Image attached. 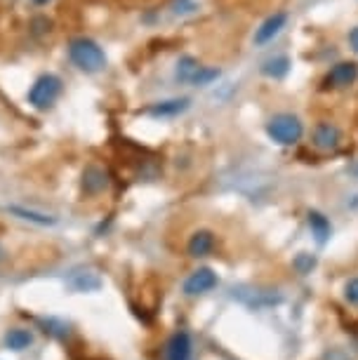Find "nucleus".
I'll list each match as a JSON object with an SVG mask.
<instances>
[{
    "instance_id": "obj_10",
    "label": "nucleus",
    "mask_w": 358,
    "mask_h": 360,
    "mask_svg": "<svg viewBox=\"0 0 358 360\" xmlns=\"http://www.w3.org/2000/svg\"><path fill=\"white\" fill-rule=\"evenodd\" d=\"M109 188V172L99 165H87L83 172V191L87 195H99Z\"/></svg>"
},
{
    "instance_id": "obj_13",
    "label": "nucleus",
    "mask_w": 358,
    "mask_h": 360,
    "mask_svg": "<svg viewBox=\"0 0 358 360\" xmlns=\"http://www.w3.org/2000/svg\"><path fill=\"white\" fill-rule=\"evenodd\" d=\"M8 212L15 214L17 219H22V221L36 224V226H55L57 224L55 214L40 212V210H29V207H22V205H8Z\"/></svg>"
},
{
    "instance_id": "obj_14",
    "label": "nucleus",
    "mask_w": 358,
    "mask_h": 360,
    "mask_svg": "<svg viewBox=\"0 0 358 360\" xmlns=\"http://www.w3.org/2000/svg\"><path fill=\"white\" fill-rule=\"evenodd\" d=\"M200 62L191 54H184V57H179L177 66H174V78H177V83L181 85H193V78L198 76L200 71Z\"/></svg>"
},
{
    "instance_id": "obj_4",
    "label": "nucleus",
    "mask_w": 358,
    "mask_h": 360,
    "mask_svg": "<svg viewBox=\"0 0 358 360\" xmlns=\"http://www.w3.org/2000/svg\"><path fill=\"white\" fill-rule=\"evenodd\" d=\"M358 80V62H337L330 66V71L323 78V87L326 90H347Z\"/></svg>"
},
{
    "instance_id": "obj_17",
    "label": "nucleus",
    "mask_w": 358,
    "mask_h": 360,
    "mask_svg": "<svg viewBox=\"0 0 358 360\" xmlns=\"http://www.w3.org/2000/svg\"><path fill=\"white\" fill-rule=\"evenodd\" d=\"M69 285L76 292H97L101 288V278L92 271H78L69 278Z\"/></svg>"
},
{
    "instance_id": "obj_25",
    "label": "nucleus",
    "mask_w": 358,
    "mask_h": 360,
    "mask_svg": "<svg viewBox=\"0 0 358 360\" xmlns=\"http://www.w3.org/2000/svg\"><path fill=\"white\" fill-rule=\"evenodd\" d=\"M356 174H358V167H356Z\"/></svg>"
},
{
    "instance_id": "obj_8",
    "label": "nucleus",
    "mask_w": 358,
    "mask_h": 360,
    "mask_svg": "<svg viewBox=\"0 0 358 360\" xmlns=\"http://www.w3.org/2000/svg\"><path fill=\"white\" fill-rule=\"evenodd\" d=\"M191 106V99L186 97H177V99H165V101H153L151 106L144 108V115H151V118H177Z\"/></svg>"
},
{
    "instance_id": "obj_3",
    "label": "nucleus",
    "mask_w": 358,
    "mask_h": 360,
    "mask_svg": "<svg viewBox=\"0 0 358 360\" xmlns=\"http://www.w3.org/2000/svg\"><path fill=\"white\" fill-rule=\"evenodd\" d=\"M267 134L279 146H295L304 137V123L295 113H276L269 118Z\"/></svg>"
},
{
    "instance_id": "obj_20",
    "label": "nucleus",
    "mask_w": 358,
    "mask_h": 360,
    "mask_svg": "<svg viewBox=\"0 0 358 360\" xmlns=\"http://www.w3.org/2000/svg\"><path fill=\"white\" fill-rule=\"evenodd\" d=\"M293 266L297 269V274L307 276V274H312V269L316 266V259H314L312 255H307V252H300V255L295 257Z\"/></svg>"
},
{
    "instance_id": "obj_16",
    "label": "nucleus",
    "mask_w": 358,
    "mask_h": 360,
    "mask_svg": "<svg viewBox=\"0 0 358 360\" xmlns=\"http://www.w3.org/2000/svg\"><path fill=\"white\" fill-rule=\"evenodd\" d=\"M3 342H5V346H8L10 351L22 353V351H26L33 344V332L24 330V328H12V330L5 332Z\"/></svg>"
},
{
    "instance_id": "obj_21",
    "label": "nucleus",
    "mask_w": 358,
    "mask_h": 360,
    "mask_svg": "<svg viewBox=\"0 0 358 360\" xmlns=\"http://www.w3.org/2000/svg\"><path fill=\"white\" fill-rule=\"evenodd\" d=\"M344 299H347L351 307L358 309V276L351 278V281L344 285Z\"/></svg>"
},
{
    "instance_id": "obj_7",
    "label": "nucleus",
    "mask_w": 358,
    "mask_h": 360,
    "mask_svg": "<svg viewBox=\"0 0 358 360\" xmlns=\"http://www.w3.org/2000/svg\"><path fill=\"white\" fill-rule=\"evenodd\" d=\"M288 26V12L286 10H279V12H274V15H269L264 22L260 24V29L255 31V36H252V43L257 45V47H264L269 45L271 40L279 36V33L286 29Z\"/></svg>"
},
{
    "instance_id": "obj_2",
    "label": "nucleus",
    "mask_w": 358,
    "mask_h": 360,
    "mask_svg": "<svg viewBox=\"0 0 358 360\" xmlns=\"http://www.w3.org/2000/svg\"><path fill=\"white\" fill-rule=\"evenodd\" d=\"M62 90H64V83L57 73H43L33 80V85L29 87L26 92V101H29L31 108L36 111H47L57 104V99L62 97Z\"/></svg>"
},
{
    "instance_id": "obj_9",
    "label": "nucleus",
    "mask_w": 358,
    "mask_h": 360,
    "mask_svg": "<svg viewBox=\"0 0 358 360\" xmlns=\"http://www.w3.org/2000/svg\"><path fill=\"white\" fill-rule=\"evenodd\" d=\"M186 252L193 259H203V257H210L215 252V233L207 229H198L196 233H191L186 243Z\"/></svg>"
},
{
    "instance_id": "obj_5",
    "label": "nucleus",
    "mask_w": 358,
    "mask_h": 360,
    "mask_svg": "<svg viewBox=\"0 0 358 360\" xmlns=\"http://www.w3.org/2000/svg\"><path fill=\"white\" fill-rule=\"evenodd\" d=\"M342 130L337 127L335 123L330 120H321L316 123L314 132H312V146L316 151H323V153H333L337 148L342 146Z\"/></svg>"
},
{
    "instance_id": "obj_1",
    "label": "nucleus",
    "mask_w": 358,
    "mask_h": 360,
    "mask_svg": "<svg viewBox=\"0 0 358 360\" xmlns=\"http://www.w3.org/2000/svg\"><path fill=\"white\" fill-rule=\"evenodd\" d=\"M69 59L71 64L76 66L78 71L87 73V76H94V73H101L109 64V57H106L104 47H101L97 40L87 38V36H78L69 40Z\"/></svg>"
},
{
    "instance_id": "obj_22",
    "label": "nucleus",
    "mask_w": 358,
    "mask_h": 360,
    "mask_svg": "<svg viewBox=\"0 0 358 360\" xmlns=\"http://www.w3.org/2000/svg\"><path fill=\"white\" fill-rule=\"evenodd\" d=\"M193 10H196L193 0H174V3H172L174 15H186V12H193Z\"/></svg>"
},
{
    "instance_id": "obj_18",
    "label": "nucleus",
    "mask_w": 358,
    "mask_h": 360,
    "mask_svg": "<svg viewBox=\"0 0 358 360\" xmlns=\"http://www.w3.org/2000/svg\"><path fill=\"white\" fill-rule=\"evenodd\" d=\"M40 325L45 328L47 335H52V337H57V339H66V337H69V325H66L64 321H59V318H43Z\"/></svg>"
},
{
    "instance_id": "obj_11",
    "label": "nucleus",
    "mask_w": 358,
    "mask_h": 360,
    "mask_svg": "<svg viewBox=\"0 0 358 360\" xmlns=\"http://www.w3.org/2000/svg\"><path fill=\"white\" fill-rule=\"evenodd\" d=\"M191 358V337L188 332H174L165 346V360H188Z\"/></svg>"
},
{
    "instance_id": "obj_19",
    "label": "nucleus",
    "mask_w": 358,
    "mask_h": 360,
    "mask_svg": "<svg viewBox=\"0 0 358 360\" xmlns=\"http://www.w3.org/2000/svg\"><path fill=\"white\" fill-rule=\"evenodd\" d=\"M217 78H219V69L203 64V66H200V71H198V76L193 78V85H191V87H207V85H212Z\"/></svg>"
},
{
    "instance_id": "obj_12",
    "label": "nucleus",
    "mask_w": 358,
    "mask_h": 360,
    "mask_svg": "<svg viewBox=\"0 0 358 360\" xmlns=\"http://www.w3.org/2000/svg\"><path fill=\"white\" fill-rule=\"evenodd\" d=\"M307 224H309V229H312L314 240L319 243V245H326L330 240V236H333V226H330L328 217L321 214L319 210H312V212L307 214Z\"/></svg>"
},
{
    "instance_id": "obj_6",
    "label": "nucleus",
    "mask_w": 358,
    "mask_h": 360,
    "mask_svg": "<svg viewBox=\"0 0 358 360\" xmlns=\"http://www.w3.org/2000/svg\"><path fill=\"white\" fill-rule=\"evenodd\" d=\"M219 278L215 274L212 269L207 266H200L188 274V278L184 281V295L186 297H200V295H207V292H212L217 288Z\"/></svg>"
},
{
    "instance_id": "obj_23",
    "label": "nucleus",
    "mask_w": 358,
    "mask_h": 360,
    "mask_svg": "<svg viewBox=\"0 0 358 360\" xmlns=\"http://www.w3.org/2000/svg\"><path fill=\"white\" fill-rule=\"evenodd\" d=\"M349 45H351V50L358 54V26H354V29L349 31Z\"/></svg>"
},
{
    "instance_id": "obj_15",
    "label": "nucleus",
    "mask_w": 358,
    "mask_h": 360,
    "mask_svg": "<svg viewBox=\"0 0 358 360\" xmlns=\"http://www.w3.org/2000/svg\"><path fill=\"white\" fill-rule=\"evenodd\" d=\"M290 69H293V62H290V57H286V54H276V57L267 59L262 64V73L271 80H283L290 73Z\"/></svg>"
},
{
    "instance_id": "obj_24",
    "label": "nucleus",
    "mask_w": 358,
    "mask_h": 360,
    "mask_svg": "<svg viewBox=\"0 0 358 360\" xmlns=\"http://www.w3.org/2000/svg\"><path fill=\"white\" fill-rule=\"evenodd\" d=\"M52 0H33V5H38V8H45V5H50Z\"/></svg>"
}]
</instances>
